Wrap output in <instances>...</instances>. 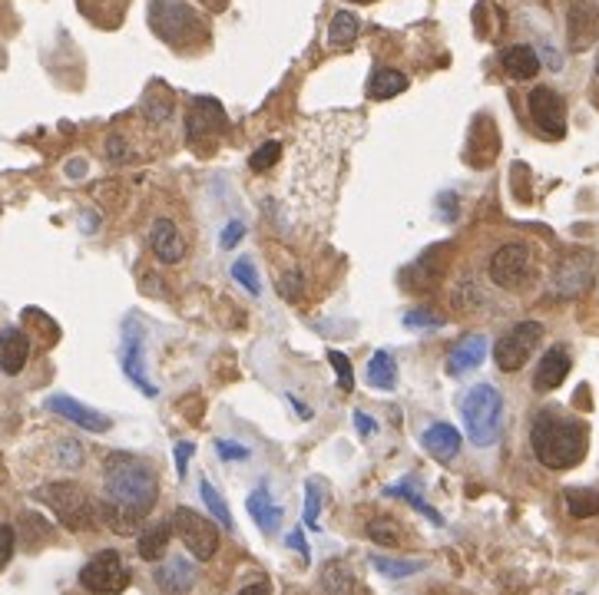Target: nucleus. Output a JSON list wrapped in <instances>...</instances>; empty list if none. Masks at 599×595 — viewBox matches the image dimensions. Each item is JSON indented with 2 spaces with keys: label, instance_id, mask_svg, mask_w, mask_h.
Wrapping results in <instances>:
<instances>
[{
  "label": "nucleus",
  "instance_id": "obj_24",
  "mask_svg": "<svg viewBox=\"0 0 599 595\" xmlns=\"http://www.w3.org/2000/svg\"><path fill=\"white\" fill-rule=\"evenodd\" d=\"M364 378H368V384L374 390H394L398 387V364H394V357L388 351H374Z\"/></svg>",
  "mask_w": 599,
  "mask_h": 595
},
{
  "label": "nucleus",
  "instance_id": "obj_4",
  "mask_svg": "<svg viewBox=\"0 0 599 595\" xmlns=\"http://www.w3.org/2000/svg\"><path fill=\"white\" fill-rule=\"evenodd\" d=\"M37 499H44L47 506L56 513V520L73 532L93 530V523H97L99 516L97 503H93L87 489L77 487V483H50V487L37 489Z\"/></svg>",
  "mask_w": 599,
  "mask_h": 595
},
{
  "label": "nucleus",
  "instance_id": "obj_31",
  "mask_svg": "<svg viewBox=\"0 0 599 595\" xmlns=\"http://www.w3.org/2000/svg\"><path fill=\"white\" fill-rule=\"evenodd\" d=\"M371 565L384 575V579H407L424 569L421 559H388V556H371Z\"/></svg>",
  "mask_w": 599,
  "mask_h": 595
},
{
  "label": "nucleus",
  "instance_id": "obj_2",
  "mask_svg": "<svg viewBox=\"0 0 599 595\" xmlns=\"http://www.w3.org/2000/svg\"><path fill=\"white\" fill-rule=\"evenodd\" d=\"M103 489H107V503L126 509L136 520H142L156 506V497H159L153 466L142 463L140 456L133 454L107 456V463H103Z\"/></svg>",
  "mask_w": 599,
  "mask_h": 595
},
{
  "label": "nucleus",
  "instance_id": "obj_45",
  "mask_svg": "<svg viewBox=\"0 0 599 595\" xmlns=\"http://www.w3.org/2000/svg\"><path fill=\"white\" fill-rule=\"evenodd\" d=\"M437 208H441L444 222H454V218H458V195H454V192H441V195H437Z\"/></svg>",
  "mask_w": 599,
  "mask_h": 595
},
{
  "label": "nucleus",
  "instance_id": "obj_7",
  "mask_svg": "<svg viewBox=\"0 0 599 595\" xmlns=\"http://www.w3.org/2000/svg\"><path fill=\"white\" fill-rule=\"evenodd\" d=\"M80 585L93 595H116L130 585V569L123 563L116 549H99L83 569H80Z\"/></svg>",
  "mask_w": 599,
  "mask_h": 595
},
{
  "label": "nucleus",
  "instance_id": "obj_51",
  "mask_svg": "<svg viewBox=\"0 0 599 595\" xmlns=\"http://www.w3.org/2000/svg\"><path fill=\"white\" fill-rule=\"evenodd\" d=\"M596 73H599V54H596Z\"/></svg>",
  "mask_w": 599,
  "mask_h": 595
},
{
  "label": "nucleus",
  "instance_id": "obj_18",
  "mask_svg": "<svg viewBox=\"0 0 599 595\" xmlns=\"http://www.w3.org/2000/svg\"><path fill=\"white\" fill-rule=\"evenodd\" d=\"M150 245H153V255L163 265H175L185 255V242L179 235V228L173 225V218H156L153 232H150Z\"/></svg>",
  "mask_w": 599,
  "mask_h": 595
},
{
  "label": "nucleus",
  "instance_id": "obj_44",
  "mask_svg": "<svg viewBox=\"0 0 599 595\" xmlns=\"http://www.w3.org/2000/svg\"><path fill=\"white\" fill-rule=\"evenodd\" d=\"M285 542H288V549H295L298 556H302V563H308V559H312V549H308L305 536H302V526L288 532V536H285Z\"/></svg>",
  "mask_w": 599,
  "mask_h": 595
},
{
  "label": "nucleus",
  "instance_id": "obj_49",
  "mask_svg": "<svg viewBox=\"0 0 599 595\" xmlns=\"http://www.w3.org/2000/svg\"><path fill=\"white\" fill-rule=\"evenodd\" d=\"M66 173L73 175V179H80V175H83V159H73V163L66 166Z\"/></svg>",
  "mask_w": 599,
  "mask_h": 595
},
{
  "label": "nucleus",
  "instance_id": "obj_42",
  "mask_svg": "<svg viewBox=\"0 0 599 595\" xmlns=\"http://www.w3.org/2000/svg\"><path fill=\"white\" fill-rule=\"evenodd\" d=\"M216 454L222 460H249V450L242 444H232V440H216Z\"/></svg>",
  "mask_w": 599,
  "mask_h": 595
},
{
  "label": "nucleus",
  "instance_id": "obj_27",
  "mask_svg": "<svg viewBox=\"0 0 599 595\" xmlns=\"http://www.w3.org/2000/svg\"><path fill=\"white\" fill-rule=\"evenodd\" d=\"M321 585H325L328 595H351V589H355V573L348 569L345 559H331V563H325V569H321Z\"/></svg>",
  "mask_w": 599,
  "mask_h": 595
},
{
  "label": "nucleus",
  "instance_id": "obj_50",
  "mask_svg": "<svg viewBox=\"0 0 599 595\" xmlns=\"http://www.w3.org/2000/svg\"><path fill=\"white\" fill-rule=\"evenodd\" d=\"M97 228V212H83V232H93Z\"/></svg>",
  "mask_w": 599,
  "mask_h": 595
},
{
  "label": "nucleus",
  "instance_id": "obj_1",
  "mask_svg": "<svg viewBox=\"0 0 599 595\" xmlns=\"http://www.w3.org/2000/svg\"><path fill=\"white\" fill-rule=\"evenodd\" d=\"M530 446L546 470H569L586 456V423L556 407H543L534 417Z\"/></svg>",
  "mask_w": 599,
  "mask_h": 595
},
{
  "label": "nucleus",
  "instance_id": "obj_17",
  "mask_svg": "<svg viewBox=\"0 0 599 595\" xmlns=\"http://www.w3.org/2000/svg\"><path fill=\"white\" fill-rule=\"evenodd\" d=\"M30 361V341L21 327H0V370L4 374H21Z\"/></svg>",
  "mask_w": 599,
  "mask_h": 595
},
{
  "label": "nucleus",
  "instance_id": "obj_23",
  "mask_svg": "<svg viewBox=\"0 0 599 595\" xmlns=\"http://www.w3.org/2000/svg\"><path fill=\"white\" fill-rule=\"evenodd\" d=\"M501 66L513 80H534V76L540 73V56H536L534 47L517 44V47H507L501 54Z\"/></svg>",
  "mask_w": 599,
  "mask_h": 595
},
{
  "label": "nucleus",
  "instance_id": "obj_14",
  "mask_svg": "<svg viewBox=\"0 0 599 595\" xmlns=\"http://www.w3.org/2000/svg\"><path fill=\"white\" fill-rule=\"evenodd\" d=\"M487 357V337L483 335H464L447 354V374L450 378H464L470 370H477Z\"/></svg>",
  "mask_w": 599,
  "mask_h": 595
},
{
  "label": "nucleus",
  "instance_id": "obj_33",
  "mask_svg": "<svg viewBox=\"0 0 599 595\" xmlns=\"http://www.w3.org/2000/svg\"><path fill=\"white\" fill-rule=\"evenodd\" d=\"M368 540L384 546V549H394V546H401V526H398L394 520H371Z\"/></svg>",
  "mask_w": 599,
  "mask_h": 595
},
{
  "label": "nucleus",
  "instance_id": "obj_8",
  "mask_svg": "<svg viewBox=\"0 0 599 595\" xmlns=\"http://www.w3.org/2000/svg\"><path fill=\"white\" fill-rule=\"evenodd\" d=\"M540 337H543V325H540V321H520V325H513L510 331L497 341V347H493L497 368L507 370V374H517L536 351Z\"/></svg>",
  "mask_w": 599,
  "mask_h": 595
},
{
  "label": "nucleus",
  "instance_id": "obj_40",
  "mask_svg": "<svg viewBox=\"0 0 599 595\" xmlns=\"http://www.w3.org/2000/svg\"><path fill=\"white\" fill-rule=\"evenodd\" d=\"M13 549H17V530L4 523V526H0V569L11 563Z\"/></svg>",
  "mask_w": 599,
  "mask_h": 595
},
{
  "label": "nucleus",
  "instance_id": "obj_32",
  "mask_svg": "<svg viewBox=\"0 0 599 595\" xmlns=\"http://www.w3.org/2000/svg\"><path fill=\"white\" fill-rule=\"evenodd\" d=\"M199 493H202V503H206V509H209V513H212V516H216V520L222 523V530H232V513H229V503H226V499L218 497V493H216V487H212L209 480H202V483H199Z\"/></svg>",
  "mask_w": 599,
  "mask_h": 595
},
{
  "label": "nucleus",
  "instance_id": "obj_12",
  "mask_svg": "<svg viewBox=\"0 0 599 595\" xmlns=\"http://www.w3.org/2000/svg\"><path fill=\"white\" fill-rule=\"evenodd\" d=\"M47 411L60 413L64 421L77 423V427H83V430L90 433H107L113 423H109L107 413L93 411V407H87V404H80L77 397H70V394H54V397H47Z\"/></svg>",
  "mask_w": 599,
  "mask_h": 595
},
{
  "label": "nucleus",
  "instance_id": "obj_39",
  "mask_svg": "<svg viewBox=\"0 0 599 595\" xmlns=\"http://www.w3.org/2000/svg\"><path fill=\"white\" fill-rule=\"evenodd\" d=\"M328 361L331 368L338 370V387L341 390H355V370H351V361L341 351H328Z\"/></svg>",
  "mask_w": 599,
  "mask_h": 595
},
{
  "label": "nucleus",
  "instance_id": "obj_13",
  "mask_svg": "<svg viewBox=\"0 0 599 595\" xmlns=\"http://www.w3.org/2000/svg\"><path fill=\"white\" fill-rule=\"evenodd\" d=\"M569 368H573V357L563 344L550 347L543 357H540V364H536V374H534V390L536 394H550L556 390L563 380H567Z\"/></svg>",
  "mask_w": 599,
  "mask_h": 595
},
{
  "label": "nucleus",
  "instance_id": "obj_19",
  "mask_svg": "<svg viewBox=\"0 0 599 595\" xmlns=\"http://www.w3.org/2000/svg\"><path fill=\"white\" fill-rule=\"evenodd\" d=\"M421 444L431 456H437L441 463H450L460 454V430H454L450 423H431L421 437Z\"/></svg>",
  "mask_w": 599,
  "mask_h": 595
},
{
  "label": "nucleus",
  "instance_id": "obj_34",
  "mask_svg": "<svg viewBox=\"0 0 599 595\" xmlns=\"http://www.w3.org/2000/svg\"><path fill=\"white\" fill-rule=\"evenodd\" d=\"M56 463L64 466V470H80V466H83V446H80V440L64 437V440L56 444Z\"/></svg>",
  "mask_w": 599,
  "mask_h": 595
},
{
  "label": "nucleus",
  "instance_id": "obj_16",
  "mask_svg": "<svg viewBox=\"0 0 599 595\" xmlns=\"http://www.w3.org/2000/svg\"><path fill=\"white\" fill-rule=\"evenodd\" d=\"M156 585L163 589V592L169 595H185L193 585H196V569H193V563L189 559H183V556H169L163 565H156L153 573Z\"/></svg>",
  "mask_w": 599,
  "mask_h": 595
},
{
  "label": "nucleus",
  "instance_id": "obj_15",
  "mask_svg": "<svg viewBox=\"0 0 599 595\" xmlns=\"http://www.w3.org/2000/svg\"><path fill=\"white\" fill-rule=\"evenodd\" d=\"M226 126V109L222 103L212 97H196L193 99V109H189V140H202V136H212Z\"/></svg>",
  "mask_w": 599,
  "mask_h": 595
},
{
  "label": "nucleus",
  "instance_id": "obj_30",
  "mask_svg": "<svg viewBox=\"0 0 599 595\" xmlns=\"http://www.w3.org/2000/svg\"><path fill=\"white\" fill-rule=\"evenodd\" d=\"M142 109H146V116L153 119V123H166V119L173 116V93L163 83H153V89L142 99Z\"/></svg>",
  "mask_w": 599,
  "mask_h": 595
},
{
  "label": "nucleus",
  "instance_id": "obj_3",
  "mask_svg": "<svg viewBox=\"0 0 599 595\" xmlns=\"http://www.w3.org/2000/svg\"><path fill=\"white\" fill-rule=\"evenodd\" d=\"M464 427L474 446H493L503 430V397L493 384H477L464 397Z\"/></svg>",
  "mask_w": 599,
  "mask_h": 595
},
{
  "label": "nucleus",
  "instance_id": "obj_25",
  "mask_svg": "<svg viewBox=\"0 0 599 595\" xmlns=\"http://www.w3.org/2000/svg\"><path fill=\"white\" fill-rule=\"evenodd\" d=\"M169 536H173V526H169V523H153L150 530H142L140 559H146V563H159L166 546H169Z\"/></svg>",
  "mask_w": 599,
  "mask_h": 595
},
{
  "label": "nucleus",
  "instance_id": "obj_37",
  "mask_svg": "<svg viewBox=\"0 0 599 595\" xmlns=\"http://www.w3.org/2000/svg\"><path fill=\"white\" fill-rule=\"evenodd\" d=\"M232 275H235V282H239L242 288H249V294H259L261 292L259 271H255L252 259H239V261H235V265H232Z\"/></svg>",
  "mask_w": 599,
  "mask_h": 595
},
{
  "label": "nucleus",
  "instance_id": "obj_11",
  "mask_svg": "<svg viewBox=\"0 0 599 595\" xmlns=\"http://www.w3.org/2000/svg\"><path fill=\"white\" fill-rule=\"evenodd\" d=\"M526 106H530V116L546 136H567V103L563 97L550 87H534L530 89V97H526Z\"/></svg>",
  "mask_w": 599,
  "mask_h": 595
},
{
  "label": "nucleus",
  "instance_id": "obj_29",
  "mask_svg": "<svg viewBox=\"0 0 599 595\" xmlns=\"http://www.w3.org/2000/svg\"><path fill=\"white\" fill-rule=\"evenodd\" d=\"M358 30H361L358 17H355L351 11H338L335 17H331V27H328V44H331V47H348V44H355Z\"/></svg>",
  "mask_w": 599,
  "mask_h": 595
},
{
  "label": "nucleus",
  "instance_id": "obj_43",
  "mask_svg": "<svg viewBox=\"0 0 599 595\" xmlns=\"http://www.w3.org/2000/svg\"><path fill=\"white\" fill-rule=\"evenodd\" d=\"M175 473L185 476V470H189V456L196 454V444H189V440H183V444H175Z\"/></svg>",
  "mask_w": 599,
  "mask_h": 595
},
{
  "label": "nucleus",
  "instance_id": "obj_28",
  "mask_svg": "<svg viewBox=\"0 0 599 595\" xmlns=\"http://www.w3.org/2000/svg\"><path fill=\"white\" fill-rule=\"evenodd\" d=\"M567 499L569 516L577 520H589V516H599V489H586V487H569L563 493Z\"/></svg>",
  "mask_w": 599,
  "mask_h": 595
},
{
  "label": "nucleus",
  "instance_id": "obj_36",
  "mask_svg": "<svg viewBox=\"0 0 599 595\" xmlns=\"http://www.w3.org/2000/svg\"><path fill=\"white\" fill-rule=\"evenodd\" d=\"M441 325H444V318L427 311V308H411V311L404 314V327H411V331H427V327H441Z\"/></svg>",
  "mask_w": 599,
  "mask_h": 595
},
{
  "label": "nucleus",
  "instance_id": "obj_46",
  "mask_svg": "<svg viewBox=\"0 0 599 595\" xmlns=\"http://www.w3.org/2000/svg\"><path fill=\"white\" fill-rule=\"evenodd\" d=\"M355 427H358V433H361V437H364V440H368L371 433L378 430V423L371 421V417H368V413H364V411H355Z\"/></svg>",
  "mask_w": 599,
  "mask_h": 595
},
{
  "label": "nucleus",
  "instance_id": "obj_48",
  "mask_svg": "<svg viewBox=\"0 0 599 595\" xmlns=\"http://www.w3.org/2000/svg\"><path fill=\"white\" fill-rule=\"evenodd\" d=\"M239 595H269V582H252V585H245Z\"/></svg>",
  "mask_w": 599,
  "mask_h": 595
},
{
  "label": "nucleus",
  "instance_id": "obj_41",
  "mask_svg": "<svg viewBox=\"0 0 599 595\" xmlns=\"http://www.w3.org/2000/svg\"><path fill=\"white\" fill-rule=\"evenodd\" d=\"M242 235H245V225H242L239 218H232L229 225L222 228V235H218V245H222V249H235V245L242 242Z\"/></svg>",
  "mask_w": 599,
  "mask_h": 595
},
{
  "label": "nucleus",
  "instance_id": "obj_20",
  "mask_svg": "<svg viewBox=\"0 0 599 595\" xmlns=\"http://www.w3.org/2000/svg\"><path fill=\"white\" fill-rule=\"evenodd\" d=\"M245 509H249V516L255 520L261 532H275L278 530V523H282V509L275 506L272 497H269V487H255L245 499Z\"/></svg>",
  "mask_w": 599,
  "mask_h": 595
},
{
  "label": "nucleus",
  "instance_id": "obj_22",
  "mask_svg": "<svg viewBox=\"0 0 599 595\" xmlns=\"http://www.w3.org/2000/svg\"><path fill=\"white\" fill-rule=\"evenodd\" d=\"M384 493H388V497H401L404 503H407V506H415L424 520H431L434 526H444V516H441V513H437V509L431 506L424 497H421V483H417V476H404V480H398V483L388 487Z\"/></svg>",
  "mask_w": 599,
  "mask_h": 595
},
{
  "label": "nucleus",
  "instance_id": "obj_5",
  "mask_svg": "<svg viewBox=\"0 0 599 595\" xmlns=\"http://www.w3.org/2000/svg\"><path fill=\"white\" fill-rule=\"evenodd\" d=\"M150 27L156 30L159 40L183 47L196 37L199 21L196 11L185 0H153L150 4Z\"/></svg>",
  "mask_w": 599,
  "mask_h": 595
},
{
  "label": "nucleus",
  "instance_id": "obj_38",
  "mask_svg": "<svg viewBox=\"0 0 599 595\" xmlns=\"http://www.w3.org/2000/svg\"><path fill=\"white\" fill-rule=\"evenodd\" d=\"M318 513H321V487H318V480H308L305 483V526L308 530H318Z\"/></svg>",
  "mask_w": 599,
  "mask_h": 595
},
{
  "label": "nucleus",
  "instance_id": "obj_10",
  "mask_svg": "<svg viewBox=\"0 0 599 595\" xmlns=\"http://www.w3.org/2000/svg\"><path fill=\"white\" fill-rule=\"evenodd\" d=\"M530 278V249L520 245V242H510V245H501L491 259V282L501 285V288H523Z\"/></svg>",
  "mask_w": 599,
  "mask_h": 595
},
{
  "label": "nucleus",
  "instance_id": "obj_26",
  "mask_svg": "<svg viewBox=\"0 0 599 595\" xmlns=\"http://www.w3.org/2000/svg\"><path fill=\"white\" fill-rule=\"evenodd\" d=\"M404 89H407V76H404L401 70H388V66H381V70H374V76H371L368 97L371 99H391V97H398V93H404Z\"/></svg>",
  "mask_w": 599,
  "mask_h": 595
},
{
  "label": "nucleus",
  "instance_id": "obj_21",
  "mask_svg": "<svg viewBox=\"0 0 599 595\" xmlns=\"http://www.w3.org/2000/svg\"><path fill=\"white\" fill-rule=\"evenodd\" d=\"M593 33H596V7L586 4V0H577V4L569 7V47H573V50L589 47Z\"/></svg>",
  "mask_w": 599,
  "mask_h": 595
},
{
  "label": "nucleus",
  "instance_id": "obj_9",
  "mask_svg": "<svg viewBox=\"0 0 599 595\" xmlns=\"http://www.w3.org/2000/svg\"><path fill=\"white\" fill-rule=\"evenodd\" d=\"M120 364L133 387H140L146 397H156V384H150V378H146V331L136 321H126V327H123Z\"/></svg>",
  "mask_w": 599,
  "mask_h": 595
},
{
  "label": "nucleus",
  "instance_id": "obj_47",
  "mask_svg": "<svg viewBox=\"0 0 599 595\" xmlns=\"http://www.w3.org/2000/svg\"><path fill=\"white\" fill-rule=\"evenodd\" d=\"M288 404H292V407H295V413H298V417H302V421H312V407H305V404L298 401V397H295V394H288Z\"/></svg>",
  "mask_w": 599,
  "mask_h": 595
},
{
  "label": "nucleus",
  "instance_id": "obj_6",
  "mask_svg": "<svg viewBox=\"0 0 599 595\" xmlns=\"http://www.w3.org/2000/svg\"><path fill=\"white\" fill-rule=\"evenodd\" d=\"M169 526H173V532L179 536V540H183L185 549L196 556V563H209V559H212V556L218 552L216 523L206 520V516H202V513H196V509L179 506L173 513Z\"/></svg>",
  "mask_w": 599,
  "mask_h": 595
},
{
  "label": "nucleus",
  "instance_id": "obj_35",
  "mask_svg": "<svg viewBox=\"0 0 599 595\" xmlns=\"http://www.w3.org/2000/svg\"><path fill=\"white\" fill-rule=\"evenodd\" d=\"M278 156H282V146H278V140H269V142H261L259 149L252 152L249 166L255 169V173H265V169H272Z\"/></svg>",
  "mask_w": 599,
  "mask_h": 595
}]
</instances>
